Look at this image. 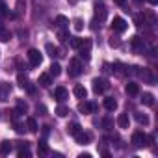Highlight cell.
<instances>
[{
  "mask_svg": "<svg viewBox=\"0 0 158 158\" xmlns=\"http://www.w3.org/2000/svg\"><path fill=\"white\" fill-rule=\"evenodd\" d=\"M91 45H93V41H91L89 37H84V39L80 41V47L76 48V50H78V56H80L82 60H86V61L91 60Z\"/></svg>",
  "mask_w": 158,
  "mask_h": 158,
  "instance_id": "cell-1",
  "label": "cell"
},
{
  "mask_svg": "<svg viewBox=\"0 0 158 158\" xmlns=\"http://www.w3.org/2000/svg\"><path fill=\"white\" fill-rule=\"evenodd\" d=\"M93 10H95V19H93V21H97L99 24H101V23H104V21H106V17H108V10H106V6H104L102 0H97Z\"/></svg>",
  "mask_w": 158,
  "mask_h": 158,
  "instance_id": "cell-2",
  "label": "cell"
},
{
  "mask_svg": "<svg viewBox=\"0 0 158 158\" xmlns=\"http://www.w3.org/2000/svg\"><path fill=\"white\" fill-rule=\"evenodd\" d=\"M93 93L95 95H102L104 91L110 89V82L106 80V78H93Z\"/></svg>",
  "mask_w": 158,
  "mask_h": 158,
  "instance_id": "cell-3",
  "label": "cell"
},
{
  "mask_svg": "<svg viewBox=\"0 0 158 158\" xmlns=\"http://www.w3.org/2000/svg\"><path fill=\"white\" fill-rule=\"evenodd\" d=\"M82 73H84V63L78 58H73L69 61V76H80Z\"/></svg>",
  "mask_w": 158,
  "mask_h": 158,
  "instance_id": "cell-4",
  "label": "cell"
},
{
  "mask_svg": "<svg viewBox=\"0 0 158 158\" xmlns=\"http://www.w3.org/2000/svg\"><path fill=\"white\" fill-rule=\"evenodd\" d=\"M112 30H114L115 34H125V32L128 30V23H127L125 19H121V17H114V21H112Z\"/></svg>",
  "mask_w": 158,
  "mask_h": 158,
  "instance_id": "cell-5",
  "label": "cell"
},
{
  "mask_svg": "<svg viewBox=\"0 0 158 158\" xmlns=\"http://www.w3.org/2000/svg\"><path fill=\"white\" fill-rule=\"evenodd\" d=\"M130 143H132L134 147H138V149L145 147V145H147V134H143L141 130L134 132V134H132V139H130Z\"/></svg>",
  "mask_w": 158,
  "mask_h": 158,
  "instance_id": "cell-6",
  "label": "cell"
},
{
  "mask_svg": "<svg viewBox=\"0 0 158 158\" xmlns=\"http://www.w3.org/2000/svg\"><path fill=\"white\" fill-rule=\"evenodd\" d=\"M28 61H30V65H32V67H39V65H41V61H43L41 52H39L37 48H30V50H28Z\"/></svg>",
  "mask_w": 158,
  "mask_h": 158,
  "instance_id": "cell-7",
  "label": "cell"
},
{
  "mask_svg": "<svg viewBox=\"0 0 158 158\" xmlns=\"http://www.w3.org/2000/svg\"><path fill=\"white\" fill-rule=\"evenodd\" d=\"M130 47H132V50H134L136 54H143V52H145V41H143L139 35H134V37L130 39Z\"/></svg>",
  "mask_w": 158,
  "mask_h": 158,
  "instance_id": "cell-8",
  "label": "cell"
},
{
  "mask_svg": "<svg viewBox=\"0 0 158 158\" xmlns=\"http://www.w3.org/2000/svg\"><path fill=\"white\" fill-rule=\"evenodd\" d=\"M99 110V104L97 102H80L78 104V112L80 114H93V112H97Z\"/></svg>",
  "mask_w": 158,
  "mask_h": 158,
  "instance_id": "cell-9",
  "label": "cell"
},
{
  "mask_svg": "<svg viewBox=\"0 0 158 158\" xmlns=\"http://www.w3.org/2000/svg\"><path fill=\"white\" fill-rule=\"evenodd\" d=\"M74 139H76V143L86 145V143H89V139H91V134H89V132H84V128H82L80 132H76V134H74Z\"/></svg>",
  "mask_w": 158,
  "mask_h": 158,
  "instance_id": "cell-10",
  "label": "cell"
},
{
  "mask_svg": "<svg viewBox=\"0 0 158 158\" xmlns=\"http://www.w3.org/2000/svg\"><path fill=\"white\" fill-rule=\"evenodd\" d=\"M45 50L48 52L50 58H61V56H63V50L58 48V47H54L52 43H47V45H45Z\"/></svg>",
  "mask_w": 158,
  "mask_h": 158,
  "instance_id": "cell-11",
  "label": "cell"
},
{
  "mask_svg": "<svg viewBox=\"0 0 158 158\" xmlns=\"http://www.w3.org/2000/svg\"><path fill=\"white\" fill-rule=\"evenodd\" d=\"M54 99H56L58 102H65V101L69 99V91H67L65 88H56V89H54Z\"/></svg>",
  "mask_w": 158,
  "mask_h": 158,
  "instance_id": "cell-12",
  "label": "cell"
},
{
  "mask_svg": "<svg viewBox=\"0 0 158 158\" xmlns=\"http://www.w3.org/2000/svg\"><path fill=\"white\" fill-rule=\"evenodd\" d=\"M138 74L143 78L147 84H154V82H156V78L151 74V69H138Z\"/></svg>",
  "mask_w": 158,
  "mask_h": 158,
  "instance_id": "cell-13",
  "label": "cell"
},
{
  "mask_svg": "<svg viewBox=\"0 0 158 158\" xmlns=\"http://www.w3.org/2000/svg\"><path fill=\"white\" fill-rule=\"evenodd\" d=\"M112 71H114V74H115V76H125V74H128V73H127V71H128V67H127L125 63H121V61H115Z\"/></svg>",
  "mask_w": 158,
  "mask_h": 158,
  "instance_id": "cell-14",
  "label": "cell"
},
{
  "mask_svg": "<svg viewBox=\"0 0 158 158\" xmlns=\"http://www.w3.org/2000/svg\"><path fill=\"white\" fill-rule=\"evenodd\" d=\"M10 93H11V86L8 82H0V101H8Z\"/></svg>",
  "mask_w": 158,
  "mask_h": 158,
  "instance_id": "cell-15",
  "label": "cell"
},
{
  "mask_svg": "<svg viewBox=\"0 0 158 158\" xmlns=\"http://www.w3.org/2000/svg\"><path fill=\"white\" fill-rule=\"evenodd\" d=\"M117 127H119V128H128V127H130V117H128V114H119V117H117Z\"/></svg>",
  "mask_w": 158,
  "mask_h": 158,
  "instance_id": "cell-16",
  "label": "cell"
},
{
  "mask_svg": "<svg viewBox=\"0 0 158 158\" xmlns=\"http://www.w3.org/2000/svg\"><path fill=\"white\" fill-rule=\"evenodd\" d=\"M73 93H74L76 99H86V97H88V89H86L84 86H80V84H76V86H74Z\"/></svg>",
  "mask_w": 158,
  "mask_h": 158,
  "instance_id": "cell-17",
  "label": "cell"
},
{
  "mask_svg": "<svg viewBox=\"0 0 158 158\" xmlns=\"http://www.w3.org/2000/svg\"><path fill=\"white\" fill-rule=\"evenodd\" d=\"M11 151H13V141H8V139H6V141L0 143V152H2L4 156H8Z\"/></svg>",
  "mask_w": 158,
  "mask_h": 158,
  "instance_id": "cell-18",
  "label": "cell"
},
{
  "mask_svg": "<svg viewBox=\"0 0 158 158\" xmlns=\"http://www.w3.org/2000/svg\"><path fill=\"white\" fill-rule=\"evenodd\" d=\"M65 130H67V134H69V136H74L76 132H80V130H82V127L78 125L76 121H73V123H69V125L65 127Z\"/></svg>",
  "mask_w": 158,
  "mask_h": 158,
  "instance_id": "cell-19",
  "label": "cell"
},
{
  "mask_svg": "<svg viewBox=\"0 0 158 158\" xmlns=\"http://www.w3.org/2000/svg\"><path fill=\"white\" fill-rule=\"evenodd\" d=\"M125 91H127L128 95H132V97H134V95H138V93H139V86H138L136 82H128V84H127V88H125Z\"/></svg>",
  "mask_w": 158,
  "mask_h": 158,
  "instance_id": "cell-20",
  "label": "cell"
},
{
  "mask_svg": "<svg viewBox=\"0 0 158 158\" xmlns=\"http://www.w3.org/2000/svg\"><path fill=\"white\" fill-rule=\"evenodd\" d=\"M104 108H106L108 112H114V110L117 108V101H115L114 97H106V99H104Z\"/></svg>",
  "mask_w": 158,
  "mask_h": 158,
  "instance_id": "cell-21",
  "label": "cell"
},
{
  "mask_svg": "<svg viewBox=\"0 0 158 158\" xmlns=\"http://www.w3.org/2000/svg\"><path fill=\"white\" fill-rule=\"evenodd\" d=\"M15 112H17L19 115L26 114V112H28V104H26V101H23V99H17V108H15Z\"/></svg>",
  "mask_w": 158,
  "mask_h": 158,
  "instance_id": "cell-22",
  "label": "cell"
},
{
  "mask_svg": "<svg viewBox=\"0 0 158 158\" xmlns=\"http://www.w3.org/2000/svg\"><path fill=\"white\" fill-rule=\"evenodd\" d=\"M39 84H41L43 88H48V86L52 84V76H50L48 73H43V74L39 76Z\"/></svg>",
  "mask_w": 158,
  "mask_h": 158,
  "instance_id": "cell-23",
  "label": "cell"
},
{
  "mask_svg": "<svg viewBox=\"0 0 158 158\" xmlns=\"http://www.w3.org/2000/svg\"><path fill=\"white\" fill-rule=\"evenodd\" d=\"M56 26H58V30L60 28H69V19L65 15H58L56 17Z\"/></svg>",
  "mask_w": 158,
  "mask_h": 158,
  "instance_id": "cell-24",
  "label": "cell"
},
{
  "mask_svg": "<svg viewBox=\"0 0 158 158\" xmlns=\"http://www.w3.org/2000/svg\"><path fill=\"white\" fill-rule=\"evenodd\" d=\"M48 74L54 76V78L60 76V74H61V65H60V63H52V65L48 67Z\"/></svg>",
  "mask_w": 158,
  "mask_h": 158,
  "instance_id": "cell-25",
  "label": "cell"
},
{
  "mask_svg": "<svg viewBox=\"0 0 158 158\" xmlns=\"http://www.w3.org/2000/svg\"><path fill=\"white\" fill-rule=\"evenodd\" d=\"M26 130L37 132V121H35L34 117H26Z\"/></svg>",
  "mask_w": 158,
  "mask_h": 158,
  "instance_id": "cell-26",
  "label": "cell"
},
{
  "mask_svg": "<svg viewBox=\"0 0 158 158\" xmlns=\"http://www.w3.org/2000/svg\"><path fill=\"white\" fill-rule=\"evenodd\" d=\"M141 102H143L145 106H152V104H154V95H152V93H143Z\"/></svg>",
  "mask_w": 158,
  "mask_h": 158,
  "instance_id": "cell-27",
  "label": "cell"
},
{
  "mask_svg": "<svg viewBox=\"0 0 158 158\" xmlns=\"http://www.w3.org/2000/svg\"><path fill=\"white\" fill-rule=\"evenodd\" d=\"M134 117H136V121H138L139 125H149V117H147V114L136 112V114H134Z\"/></svg>",
  "mask_w": 158,
  "mask_h": 158,
  "instance_id": "cell-28",
  "label": "cell"
},
{
  "mask_svg": "<svg viewBox=\"0 0 158 158\" xmlns=\"http://www.w3.org/2000/svg\"><path fill=\"white\" fill-rule=\"evenodd\" d=\"M37 152H39V154H48V152H50V151H48V145H47L45 139H41V141L37 143Z\"/></svg>",
  "mask_w": 158,
  "mask_h": 158,
  "instance_id": "cell-29",
  "label": "cell"
},
{
  "mask_svg": "<svg viewBox=\"0 0 158 158\" xmlns=\"http://www.w3.org/2000/svg\"><path fill=\"white\" fill-rule=\"evenodd\" d=\"M10 39H11V32L2 26L0 28V41H10Z\"/></svg>",
  "mask_w": 158,
  "mask_h": 158,
  "instance_id": "cell-30",
  "label": "cell"
},
{
  "mask_svg": "<svg viewBox=\"0 0 158 158\" xmlns=\"http://www.w3.org/2000/svg\"><path fill=\"white\" fill-rule=\"evenodd\" d=\"M58 39H60V43H65V41L69 39L67 28H60V30H58Z\"/></svg>",
  "mask_w": 158,
  "mask_h": 158,
  "instance_id": "cell-31",
  "label": "cell"
},
{
  "mask_svg": "<svg viewBox=\"0 0 158 158\" xmlns=\"http://www.w3.org/2000/svg\"><path fill=\"white\" fill-rule=\"evenodd\" d=\"M56 115H58V117H65V115H69V108L63 106V104H60V106L56 108Z\"/></svg>",
  "mask_w": 158,
  "mask_h": 158,
  "instance_id": "cell-32",
  "label": "cell"
},
{
  "mask_svg": "<svg viewBox=\"0 0 158 158\" xmlns=\"http://www.w3.org/2000/svg\"><path fill=\"white\" fill-rule=\"evenodd\" d=\"M17 156H19V158H30V156H32V152H30V149H28V147H21V149H19V152H17Z\"/></svg>",
  "mask_w": 158,
  "mask_h": 158,
  "instance_id": "cell-33",
  "label": "cell"
},
{
  "mask_svg": "<svg viewBox=\"0 0 158 158\" xmlns=\"http://www.w3.org/2000/svg\"><path fill=\"white\" fill-rule=\"evenodd\" d=\"M17 82H19V86H21V88H24V86L28 84V78H26V74H24V73H19V74H17Z\"/></svg>",
  "mask_w": 158,
  "mask_h": 158,
  "instance_id": "cell-34",
  "label": "cell"
},
{
  "mask_svg": "<svg viewBox=\"0 0 158 158\" xmlns=\"http://www.w3.org/2000/svg\"><path fill=\"white\" fill-rule=\"evenodd\" d=\"M102 128H104V130H112V128H114V119L104 117V119H102Z\"/></svg>",
  "mask_w": 158,
  "mask_h": 158,
  "instance_id": "cell-35",
  "label": "cell"
},
{
  "mask_svg": "<svg viewBox=\"0 0 158 158\" xmlns=\"http://www.w3.org/2000/svg\"><path fill=\"white\" fill-rule=\"evenodd\" d=\"M10 15V10H8V6L0 0V19H4V17H8Z\"/></svg>",
  "mask_w": 158,
  "mask_h": 158,
  "instance_id": "cell-36",
  "label": "cell"
},
{
  "mask_svg": "<svg viewBox=\"0 0 158 158\" xmlns=\"http://www.w3.org/2000/svg\"><path fill=\"white\" fill-rule=\"evenodd\" d=\"M24 8H26V2H24V0H17V13L15 15H23L24 13Z\"/></svg>",
  "mask_w": 158,
  "mask_h": 158,
  "instance_id": "cell-37",
  "label": "cell"
},
{
  "mask_svg": "<svg viewBox=\"0 0 158 158\" xmlns=\"http://www.w3.org/2000/svg\"><path fill=\"white\" fill-rule=\"evenodd\" d=\"M134 23H136V26H143V24H145L143 13H136V15H134Z\"/></svg>",
  "mask_w": 158,
  "mask_h": 158,
  "instance_id": "cell-38",
  "label": "cell"
},
{
  "mask_svg": "<svg viewBox=\"0 0 158 158\" xmlns=\"http://www.w3.org/2000/svg\"><path fill=\"white\" fill-rule=\"evenodd\" d=\"M108 43H110V47H112V48H119V47H121V41H119V37H117V35H112Z\"/></svg>",
  "mask_w": 158,
  "mask_h": 158,
  "instance_id": "cell-39",
  "label": "cell"
},
{
  "mask_svg": "<svg viewBox=\"0 0 158 158\" xmlns=\"http://www.w3.org/2000/svg\"><path fill=\"white\" fill-rule=\"evenodd\" d=\"M73 26H74L76 32H80V30H84V21L82 19H74L73 21Z\"/></svg>",
  "mask_w": 158,
  "mask_h": 158,
  "instance_id": "cell-40",
  "label": "cell"
},
{
  "mask_svg": "<svg viewBox=\"0 0 158 158\" xmlns=\"http://www.w3.org/2000/svg\"><path fill=\"white\" fill-rule=\"evenodd\" d=\"M80 41H82L80 37H69V45H71V47H73L74 50H76L78 47H80Z\"/></svg>",
  "mask_w": 158,
  "mask_h": 158,
  "instance_id": "cell-41",
  "label": "cell"
},
{
  "mask_svg": "<svg viewBox=\"0 0 158 158\" xmlns=\"http://www.w3.org/2000/svg\"><path fill=\"white\" fill-rule=\"evenodd\" d=\"M35 112H37L39 115H47V108H45L43 104H37V106H35Z\"/></svg>",
  "mask_w": 158,
  "mask_h": 158,
  "instance_id": "cell-42",
  "label": "cell"
},
{
  "mask_svg": "<svg viewBox=\"0 0 158 158\" xmlns=\"http://www.w3.org/2000/svg\"><path fill=\"white\" fill-rule=\"evenodd\" d=\"M15 130H17L19 134H24V130H26V128H24V125H21V123H15Z\"/></svg>",
  "mask_w": 158,
  "mask_h": 158,
  "instance_id": "cell-43",
  "label": "cell"
},
{
  "mask_svg": "<svg viewBox=\"0 0 158 158\" xmlns=\"http://www.w3.org/2000/svg\"><path fill=\"white\" fill-rule=\"evenodd\" d=\"M24 88H26V89H28V93H35V88H34V86H32V84H30V82H28V84H26V86H24Z\"/></svg>",
  "mask_w": 158,
  "mask_h": 158,
  "instance_id": "cell-44",
  "label": "cell"
},
{
  "mask_svg": "<svg viewBox=\"0 0 158 158\" xmlns=\"http://www.w3.org/2000/svg\"><path fill=\"white\" fill-rule=\"evenodd\" d=\"M114 2H115L117 6H121V8H125V6H127V0H114Z\"/></svg>",
  "mask_w": 158,
  "mask_h": 158,
  "instance_id": "cell-45",
  "label": "cell"
},
{
  "mask_svg": "<svg viewBox=\"0 0 158 158\" xmlns=\"http://www.w3.org/2000/svg\"><path fill=\"white\" fill-rule=\"evenodd\" d=\"M43 134L48 136V134H50V127H43Z\"/></svg>",
  "mask_w": 158,
  "mask_h": 158,
  "instance_id": "cell-46",
  "label": "cell"
},
{
  "mask_svg": "<svg viewBox=\"0 0 158 158\" xmlns=\"http://www.w3.org/2000/svg\"><path fill=\"white\" fill-rule=\"evenodd\" d=\"M78 158H91V154H89V152H82L80 156H78Z\"/></svg>",
  "mask_w": 158,
  "mask_h": 158,
  "instance_id": "cell-47",
  "label": "cell"
},
{
  "mask_svg": "<svg viewBox=\"0 0 158 158\" xmlns=\"http://www.w3.org/2000/svg\"><path fill=\"white\" fill-rule=\"evenodd\" d=\"M147 2H149L151 6H156V4H158V0H147Z\"/></svg>",
  "mask_w": 158,
  "mask_h": 158,
  "instance_id": "cell-48",
  "label": "cell"
},
{
  "mask_svg": "<svg viewBox=\"0 0 158 158\" xmlns=\"http://www.w3.org/2000/svg\"><path fill=\"white\" fill-rule=\"evenodd\" d=\"M132 2H134V4H138V6H139V4H143V2H145V0H132Z\"/></svg>",
  "mask_w": 158,
  "mask_h": 158,
  "instance_id": "cell-49",
  "label": "cell"
},
{
  "mask_svg": "<svg viewBox=\"0 0 158 158\" xmlns=\"http://www.w3.org/2000/svg\"><path fill=\"white\" fill-rule=\"evenodd\" d=\"M78 2V0H69V4H76Z\"/></svg>",
  "mask_w": 158,
  "mask_h": 158,
  "instance_id": "cell-50",
  "label": "cell"
}]
</instances>
